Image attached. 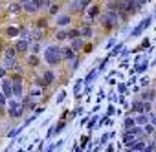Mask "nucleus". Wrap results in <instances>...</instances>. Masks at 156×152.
<instances>
[{
	"mask_svg": "<svg viewBox=\"0 0 156 152\" xmlns=\"http://www.w3.org/2000/svg\"><path fill=\"white\" fill-rule=\"evenodd\" d=\"M11 92H13V95L19 99V97H22V94H24V90H22V81H17V83H11Z\"/></svg>",
	"mask_w": 156,
	"mask_h": 152,
	"instance_id": "9b49d317",
	"label": "nucleus"
},
{
	"mask_svg": "<svg viewBox=\"0 0 156 152\" xmlns=\"http://www.w3.org/2000/svg\"><path fill=\"white\" fill-rule=\"evenodd\" d=\"M96 75H98V70H92V71L88 73V77H87V79H85L83 83H85V85H90V83H92V81L96 79Z\"/></svg>",
	"mask_w": 156,
	"mask_h": 152,
	"instance_id": "393cba45",
	"label": "nucleus"
},
{
	"mask_svg": "<svg viewBox=\"0 0 156 152\" xmlns=\"http://www.w3.org/2000/svg\"><path fill=\"white\" fill-rule=\"evenodd\" d=\"M134 125H136V123H134V119H132V117H127V119H125V128H127V130H129V128H132Z\"/></svg>",
	"mask_w": 156,
	"mask_h": 152,
	"instance_id": "c756f323",
	"label": "nucleus"
},
{
	"mask_svg": "<svg viewBox=\"0 0 156 152\" xmlns=\"http://www.w3.org/2000/svg\"><path fill=\"white\" fill-rule=\"evenodd\" d=\"M55 39H57L59 42L66 40V39H68V31H66V29H57V33H55Z\"/></svg>",
	"mask_w": 156,
	"mask_h": 152,
	"instance_id": "5701e85b",
	"label": "nucleus"
},
{
	"mask_svg": "<svg viewBox=\"0 0 156 152\" xmlns=\"http://www.w3.org/2000/svg\"><path fill=\"white\" fill-rule=\"evenodd\" d=\"M0 50H2V42H0Z\"/></svg>",
	"mask_w": 156,
	"mask_h": 152,
	"instance_id": "37998d69",
	"label": "nucleus"
},
{
	"mask_svg": "<svg viewBox=\"0 0 156 152\" xmlns=\"http://www.w3.org/2000/svg\"><path fill=\"white\" fill-rule=\"evenodd\" d=\"M30 50H31L33 53H39V50H41V44L35 40V42H31V44H30Z\"/></svg>",
	"mask_w": 156,
	"mask_h": 152,
	"instance_id": "c85d7f7f",
	"label": "nucleus"
},
{
	"mask_svg": "<svg viewBox=\"0 0 156 152\" xmlns=\"http://www.w3.org/2000/svg\"><path fill=\"white\" fill-rule=\"evenodd\" d=\"M48 11H50L48 15H51V17H57V15H59V11H61V6H59V2H57V4H50V6H48Z\"/></svg>",
	"mask_w": 156,
	"mask_h": 152,
	"instance_id": "4be33fe9",
	"label": "nucleus"
},
{
	"mask_svg": "<svg viewBox=\"0 0 156 152\" xmlns=\"http://www.w3.org/2000/svg\"><path fill=\"white\" fill-rule=\"evenodd\" d=\"M19 33H20V28L19 26H8L6 28V35L8 37H17Z\"/></svg>",
	"mask_w": 156,
	"mask_h": 152,
	"instance_id": "f3484780",
	"label": "nucleus"
},
{
	"mask_svg": "<svg viewBox=\"0 0 156 152\" xmlns=\"http://www.w3.org/2000/svg\"><path fill=\"white\" fill-rule=\"evenodd\" d=\"M70 48L77 53V51H79V50H83L85 48V40H83V37H75V39H70Z\"/></svg>",
	"mask_w": 156,
	"mask_h": 152,
	"instance_id": "6e6552de",
	"label": "nucleus"
},
{
	"mask_svg": "<svg viewBox=\"0 0 156 152\" xmlns=\"http://www.w3.org/2000/svg\"><path fill=\"white\" fill-rule=\"evenodd\" d=\"M151 20H152L151 17H147L145 20H141V22L138 24V28H136V29H134V31L130 33V37H138V35H141V33H143V31H145V29H147V28L151 26Z\"/></svg>",
	"mask_w": 156,
	"mask_h": 152,
	"instance_id": "423d86ee",
	"label": "nucleus"
},
{
	"mask_svg": "<svg viewBox=\"0 0 156 152\" xmlns=\"http://www.w3.org/2000/svg\"><path fill=\"white\" fill-rule=\"evenodd\" d=\"M154 128H156L154 125H149V123H145V128H143V132L151 136V134H154Z\"/></svg>",
	"mask_w": 156,
	"mask_h": 152,
	"instance_id": "cd10ccee",
	"label": "nucleus"
},
{
	"mask_svg": "<svg viewBox=\"0 0 156 152\" xmlns=\"http://www.w3.org/2000/svg\"><path fill=\"white\" fill-rule=\"evenodd\" d=\"M53 81H55V75H53V71H51V70L42 71V83H44V86H46V88H48Z\"/></svg>",
	"mask_w": 156,
	"mask_h": 152,
	"instance_id": "9d476101",
	"label": "nucleus"
},
{
	"mask_svg": "<svg viewBox=\"0 0 156 152\" xmlns=\"http://www.w3.org/2000/svg\"><path fill=\"white\" fill-rule=\"evenodd\" d=\"M99 11H101V6L94 4V6H90V9L87 11V17H88V19H98V17H99Z\"/></svg>",
	"mask_w": 156,
	"mask_h": 152,
	"instance_id": "ddd939ff",
	"label": "nucleus"
},
{
	"mask_svg": "<svg viewBox=\"0 0 156 152\" xmlns=\"http://www.w3.org/2000/svg\"><path fill=\"white\" fill-rule=\"evenodd\" d=\"M31 2L35 4V8H37L39 11H41V9H44V8H48V6L51 4L50 0H31Z\"/></svg>",
	"mask_w": 156,
	"mask_h": 152,
	"instance_id": "aec40b11",
	"label": "nucleus"
},
{
	"mask_svg": "<svg viewBox=\"0 0 156 152\" xmlns=\"http://www.w3.org/2000/svg\"><path fill=\"white\" fill-rule=\"evenodd\" d=\"M2 77H6V68L0 66V79H2Z\"/></svg>",
	"mask_w": 156,
	"mask_h": 152,
	"instance_id": "4c0bfd02",
	"label": "nucleus"
},
{
	"mask_svg": "<svg viewBox=\"0 0 156 152\" xmlns=\"http://www.w3.org/2000/svg\"><path fill=\"white\" fill-rule=\"evenodd\" d=\"M6 103H8V97H6V95H4L2 92H0V106H4Z\"/></svg>",
	"mask_w": 156,
	"mask_h": 152,
	"instance_id": "72a5a7b5",
	"label": "nucleus"
},
{
	"mask_svg": "<svg viewBox=\"0 0 156 152\" xmlns=\"http://www.w3.org/2000/svg\"><path fill=\"white\" fill-rule=\"evenodd\" d=\"M17 66V51L13 46H8L4 50V68H15Z\"/></svg>",
	"mask_w": 156,
	"mask_h": 152,
	"instance_id": "f03ea898",
	"label": "nucleus"
},
{
	"mask_svg": "<svg viewBox=\"0 0 156 152\" xmlns=\"http://www.w3.org/2000/svg\"><path fill=\"white\" fill-rule=\"evenodd\" d=\"M57 28H66L68 24H72V15L68 13H62V15H57V20H55Z\"/></svg>",
	"mask_w": 156,
	"mask_h": 152,
	"instance_id": "0eeeda50",
	"label": "nucleus"
},
{
	"mask_svg": "<svg viewBox=\"0 0 156 152\" xmlns=\"http://www.w3.org/2000/svg\"><path fill=\"white\" fill-rule=\"evenodd\" d=\"M132 110L141 114V112H143V101H138V103H134V105H132Z\"/></svg>",
	"mask_w": 156,
	"mask_h": 152,
	"instance_id": "bb28decb",
	"label": "nucleus"
},
{
	"mask_svg": "<svg viewBox=\"0 0 156 152\" xmlns=\"http://www.w3.org/2000/svg\"><path fill=\"white\" fill-rule=\"evenodd\" d=\"M30 44H31V40L20 39V40H17V42L13 44V48H15V51H17V53H28V50H30Z\"/></svg>",
	"mask_w": 156,
	"mask_h": 152,
	"instance_id": "39448f33",
	"label": "nucleus"
},
{
	"mask_svg": "<svg viewBox=\"0 0 156 152\" xmlns=\"http://www.w3.org/2000/svg\"><path fill=\"white\" fill-rule=\"evenodd\" d=\"M26 62H28V66H39L41 59H39V55H37V53H31V55L26 59Z\"/></svg>",
	"mask_w": 156,
	"mask_h": 152,
	"instance_id": "6ab92c4d",
	"label": "nucleus"
},
{
	"mask_svg": "<svg viewBox=\"0 0 156 152\" xmlns=\"http://www.w3.org/2000/svg\"><path fill=\"white\" fill-rule=\"evenodd\" d=\"M44 60L50 66H57L62 62V55H61V46L59 44H50L44 50Z\"/></svg>",
	"mask_w": 156,
	"mask_h": 152,
	"instance_id": "f257e3e1",
	"label": "nucleus"
},
{
	"mask_svg": "<svg viewBox=\"0 0 156 152\" xmlns=\"http://www.w3.org/2000/svg\"><path fill=\"white\" fill-rule=\"evenodd\" d=\"M121 48H123V44H121V42H119V44H118V46H116V50H114V51H112V53H110V57H116V55H118V53H119V50H121Z\"/></svg>",
	"mask_w": 156,
	"mask_h": 152,
	"instance_id": "473e14b6",
	"label": "nucleus"
},
{
	"mask_svg": "<svg viewBox=\"0 0 156 152\" xmlns=\"http://www.w3.org/2000/svg\"><path fill=\"white\" fill-rule=\"evenodd\" d=\"M79 33H81V37H87V39H90V37L94 35V31H92V26H81Z\"/></svg>",
	"mask_w": 156,
	"mask_h": 152,
	"instance_id": "a211bd4d",
	"label": "nucleus"
},
{
	"mask_svg": "<svg viewBox=\"0 0 156 152\" xmlns=\"http://www.w3.org/2000/svg\"><path fill=\"white\" fill-rule=\"evenodd\" d=\"M149 119H151V123L156 126V116H154V114H149Z\"/></svg>",
	"mask_w": 156,
	"mask_h": 152,
	"instance_id": "e433bc0d",
	"label": "nucleus"
},
{
	"mask_svg": "<svg viewBox=\"0 0 156 152\" xmlns=\"http://www.w3.org/2000/svg\"><path fill=\"white\" fill-rule=\"evenodd\" d=\"M26 2H30V0H19V4H26Z\"/></svg>",
	"mask_w": 156,
	"mask_h": 152,
	"instance_id": "58836bf2",
	"label": "nucleus"
},
{
	"mask_svg": "<svg viewBox=\"0 0 156 152\" xmlns=\"http://www.w3.org/2000/svg\"><path fill=\"white\" fill-rule=\"evenodd\" d=\"M57 2H59V0H57Z\"/></svg>",
	"mask_w": 156,
	"mask_h": 152,
	"instance_id": "a18cd8bd",
	"label": "nucleus"
},
{
	"mask_svg": "<svg viewBox=\"0 0 156 152\" xmlns=\"http://www.w3.org/2000/svg\"><path fill=\"white\" fill-rule=\"evenodd\" d=\"M154 145H156V128H154Z\"/></svg>",
	"mask_w": 156,
	"mask_h": 152,
	"instance_id": "ea45409f",
	"label": "nucleus"
},
{
	"mask_svg": "<svg viewBox=\"0 0 156 152\" xmlns=\"http://www.w3.org/2000/svg\"><path fill=\"white\" fill-rule=\"evenodd\" d=\"M64 97H66V94H64V92H61V94L57 95V103H62V99H64Z\"/></svg>",
	"mask_w": 156,
	"mask_h": 152,
	"instance_id": "c9c22d12",
	"label": "nucleus"
},
{
	"mask_svg": "<svg viewBox=\"0 0 156 152\" xmlns=\"http://www.w3.org/2000/svg\"><path fill=\"white\" fill-rule=\"evenodd\" d=\"M9 13H11V15H20V13H22V4H19V2L11 4V6H9Z\"/></svg>",
	"mask_w": 156,
	"mask_h": 152,
	"instance_id": "412c9836",
	"label": "nucleus"
},
{
	"mask_svg": "<svg viewBox=\"0 0 156 152\" xmlns=\"http://www.w3.org/2000/svg\"><path fill=\"white\" fill-rule=\"evenodd\" d=\"M0 86H2V90H0V92H2L8 99L13 97V92H11V79H9V77H2V79H0Z\"/></svg>",
	"mask_w": 156,
	"mask_h": 152,
	"instance_id": "20e7f679",
	"label": "nucleus"
},
{
	"mask_svg": "<svg viewBox=\"0 0 156 152\" xmlns=\"http://www.w3.org/2000/svg\"><path fill=\"white\" fill-rule=\"evenodd\" d=\"M70 62H72V70H75L77 66H79V57H75V59H73V60H70Z\"/></svg>",
	"mask_w": 156,
	"mask_h": 152,
	"instance_id": "f704fd0d",
	"label": "nucleus"
},
{
	"mask_svg": "<svg viewBox=\"0 0 156 152\" xmlns=\"http://www.w3.org/2000/svg\"><path fill=\"white\" fill-rule=\"evenodd\" d=\"M50 2H51V0H50Z\"/></svg>",
	"mask_w": 156,
	"mask_h": 152,
	"instance_id": "c03bdc74",
	"label": "nucleus"
},
{
	"mask_svg": "<svg viewBox=\"0 0 156 152\" xmlns=\"http://www.w3.org/2000/svg\"><path fill=\"white\" fill-rule=\"evenodd\" d=\"M154 97H156V92H154V90H143V92H141V101L152 103Z\"/></svg>",
	"mask_w": 156,
	"mask_h": 152,
	"instance_id": "4468645a",
	"label": "nucleus"
},
{
	"mask_svg": "<svg viewBox=\"0 0 156 152\" xmlns=\"http://www.w3.org/2000/svg\"><path fill=\"white\" fill-rule=\"evenodd\" d=\"M134 123H136L138 126H141V125L149 123V116H145V112H141L140 116H136V117H134Z\"/></svg>",
	"mask_w": 156,
	"mask_h": 152,
	"instance_id": "dca6fc26",
	"label": "nucleus"
},
{
	"mask_svg": "<svg viewBox=\"0 0 156 152\" xmlns=\"http://www.w3.org/2000/svg\"><path fill=\"white\" fill-rule=\"evenodd\" d=\"M72 2H79V0H72Z\"/></svg>",
	"mask_w": 156,
	"mask_h": 152,
	"instance_id": "79ce46f5",
	"label": "nucleus"
},
{
	"mask_svg": "<svg viewBox=\"0 0 156 152\" xmlns=\"http://www.w3.org/2000/svg\"><path fill=\"white\" fill-rule=\"evenodd\" d=\"M61 55H62V60H73L75 57H77V53L70 48V46H66V48H61Z\"/></svg>",
	"mask_w": 156,
	"mask_h": 152,
	"instance_id": "1a4fd4ad",
	"label": "nucleus"
},
{
	"mask_svg": "<svg viewBox=\"0 0 156 152\" xmlns=\"http://www.w3.org/2000/svg\"><path fill=\"white\" fill-rule=\"evenodd\" d=\"M0 116H2V106H0Z\"/></svg>",
	"mask_w": 156,
	"mask_h": 152,
	"instance_id": "a19ab883",
	"label": "nucleus"
},
{
	"mask_svg": "<svg viewBox=\"0 0 156 152\" xmlns=\"http://www.w3.org/2000/svg\"><path fill=\"white\" fill-rule=\"evenodd\" d=\"M41 94H42V88H39V86L31 90V97H37V95H41Z\"/></svg>",
	"mask_w": 156,
	"mask_h": 152,
	"instance_id": "2f4dec72",
	"label": "nucleus"
},
{
	"mask_svg": "<svg viewBox=\"0 0 156 152\" xmlns=\"http://www.w3.org/2000/svg\"><path fill=\"white\" fill-rule=\"evenodd\" d=\"M42 37H44V31H42V29H39V28H35V31H33L31 39H33V40H41Z\"/></svg>",
	"mask_w": 156,
	"mask_h": 152,
	"instance_id": "b1692460",
	"label": "nucleus"
},
{
	"mask_svg": "<svg viewBox=\"0 0 156 152\" xmlns=\"http://www.w3.org/2000/svg\"><path fill=\"white\" fill-rule=\"evenodd\" d=\"M22 11L28 13V15H35V13H39V9L35 8V4L31 2V0H30V2H26V4H22Z\"/></svg>",
	"mask_w": 156,
	"mask_h": 152,
	"instance_id": "f8f14e48",
	"label": "nucleus"
},
{
	"mask_svg": "<svg viewBox=\"0 0 156 152\" xmlns=\"http://www.w3.org/2000/svg\"><path fill=\"white\" fill-rule=\"evenodd\" d=\"M46 26H48V24H46V20H44V19H41V20H37V28H39V29H44Z\"/></svg>",
	"mask_w": 156,
	"mask_h": 152,
	"instance_id": "7c9ffc66",
	"label": "nucleus"
},
{
	"mask_svg": "<svg viewBox=\"0 0 156 152\" xmlns=\"http://www.w3.org/2000/svg\"><path fill=\"white\" fill-rule=\"evenodd\" d=\"M22 106H24V110H35V108H37V101L31 99V97H26V99L22 101Z\"/></svg>",
	"mask_w": 156,
	"mask_h": 152,
	"instance_id": "2eb2a0df",
	"label": "nucleus"
},
{
	"mask_svg": "<svg viewBox=\"0 0 156 152\" xmlns=\"http://www.w3.org/2000/svg\"><path fill=\"white\" fill-rule=\"evenodd\" d=\"M75 37H81L79 29H77V28H72V29H68V39H75Z\"/></svg>",
	"mask_w": 156,
	"mask_h": 152,
	"instance_id": "a878e982",
	"label": "nucleus"
},
{
	"mask_svg": "<svg viewBox=\"0 0 156 152\" xmlns=\"http://www.w3.org/2000/svg\"><path fill=\"white\" fill-rule=\"evenodd\" d=\"M8 112H9V117H22V114H24V106H22V103L20 101H15V99H11V101H8Z\"/></svg>",
	"mask_w": 156,
	"mask_h": 152,
	"instance_id": "7ed1b4c3",
	"label": "nucleus"
}]
</instances>
